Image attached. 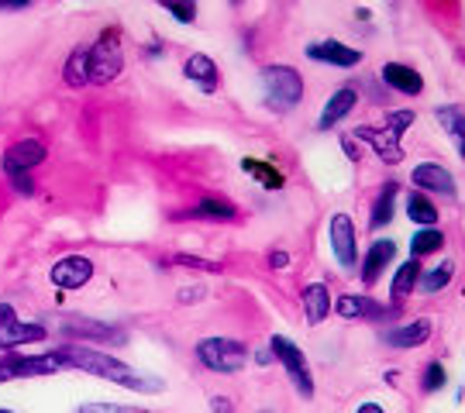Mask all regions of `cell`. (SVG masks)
Instances as JSON below:
<instances>
[{"label":"cell","mask_w":465,"mask_h":413,"mask_svg":"<svg viewBox=\"0 0 465 413\" xmlns=\"http://www.w3.org/2000/svg\"><path fill=\"white\" fill-rule=\"evenodd\" d=\"M55 355H59V362L69 365V369H84V372L97 376V379L117 382V386L134 389V393H159V389H163V379L142 376V372H134L132 365H124L121 359L107 355V351H97V348H86L73 341V345L59 348Z\"/></svg>","instance_id":"cell-1"},{"label":"cell","mask_w":465,"mask_h":413,"mask_svg":"<svg viewBox=\"0 0 465 413\" xmlns=\"http://www.w3.org/2000/svg\"><path fill=\"white\" fill-rule=\"evenodd\" d=\"M262 93H266L269 111L286 114L303 97V76L293 66H266L262 69Z\"/></svg>","instance_id":"cell-2"},{"label":"cell","mask_w":465,"mask_h":413,"mask_svg":"<svg viewBox=\"0 0 465 413\" xmlns=\"http://www.w3.org/2000/svg\"><path fill=\"white\" fill-rule=\"evenodd\" d=\"M197 359L211 372L234 376L238 369H245V362H249V348L242 345L238 338H203L197 345Z\"/></svg>","instance_id":"cell-3"},{"label":"cell","mask_w":465,"mask_h":413,"mask_svg":"<svg viewBox=\"0 0 465 413\" xmlns=\"http://www.w3.org/2000/svg\"><path fill=\"white\" fill-rule=\"evenodd\" d=\"M269 351L280 359V365L286 369L290 382L297 386L300 397L314 399V376H311V365H307V359H303V351H300L286 334H272V338H269Z\"/></svg>","instance_id":"cell-4"},{"label":"cell","mask_w":465,"mask_h":413,"mask_svg":"<svg viewBox=\"0 0 465 413\" xmlns=\"http://www.w3.org/2000/svg\"><path fill=\"white\" fill-rule=\"evenodd\" d=\"M59 369H66V365L59 362L55 351H45V355H0V382L55 376Z\"/></svg>","instance_id":"cell-5"},{"label":"cell","mask_w":465,"mask_h":413,"mask_svg":"<svg viewBox=\"0 0 465 413\" xmlns=\"http://www.w3.org/2000/svg\"><path fill=\"white\" fill-rule=\"evenodd\" d=\"M121 69H124V55H121V45H117V34L104 32L97 45L90 49V83L107 86L111 80L121 76Z\"/></svg>","instance_id":"cell-6"},{"label":"cell","mask_w":465,"mask_h":413,"mask_svg":"<svg viewBox=\"0 0 465 413\" xmlns=\"http://www.w3.org/2000/svg\"><path fill=\"white\" fill-rule=\"evenodd\" d=\"M42 338H45L42 324H25V320L15 317L11 303H0V351H11L17 345H32V341H42Z\"/></svg>","instance_id":"cell-7"},{"label":"cell","mask_w":465,"mask_h":413,"mask_svg":"<svg viewBox=\"0 0 465 413\" xmlns=\"http://www.w3.org/2000/svg\"><path fill=\"white\" fill-rule=\"evenodd\" d=\"M90 276H94V262L86 255H66V259H59L52 265L49 272L55 290H80V286L90 282Z\"/></svg>","instance_id":"cell-8"},{"label":"cell","mask_w":465,"mask_h":413,"mask_svg":"<svg viewBox=\"0 0 465 413\" xmlns=\"http://www.w3.org/2000/svg\"><path fill=\"white\" fill-rule=\"evenodd\" d=\"M63 334L73 338L76 345L80 341H124V330L121 328H111V324H100V320H90V317H66L63 320Z\"/></svg>","instance_id":"cell-9"},{"label":"cell","mask_w":465,"mask_h":413,"mask_svg":"<svg viewBox=\"0 0 465 413\" xmlns=\"http://www.w3.org/2000/svg\"><path fill=\"white\" fill-rule=\"evenodd\" d=\"M328 238H331L334 259L341 262L345 272H351L355 269V224H351V217L334 214L331 224H328Z\"/></svg>","instance_id":"cell-10"},{"label":"cell","mask_w":465,"mask_h":413,"mask_svg":"<svg viewBox=\"0 0 465 413\" xmlns=\"http://www.w3.org/2000/svg\"><path fill=\"white\" fill-rule=\"evenodd\" d=\"M38 162H45V145L38 138H21L4 152V172H32Z\"/></svg>","instance_id":"cell-11"},{"label":"cell","mask_w":465,"mask_h":413,"mask_svg":"<svg viewBox=\"0 0 465 413\" xmlns=\"http://www.w3.org/2000/svg\"><path fill=\"white\" fill-rule=\"evenodd\" d=\"M355 138H359V142H369L382 162L397 165L400 159H403V149H400V138H403V134H397L390 124H380V128H359Z\"/></svg>","instance_id":"cell-12"},{"label":"cell","mask_w":465,"mask_h":413,"mask_svg":"<svg viewBox=\"0 0 465 413\" xmlns=\"http://www.w3.org/2000/svg\"><path fill=\"white\" fill-rule=\"evenodd\" d=\"M411 180H414L417 190H428V193H441V197H455V180H451V172L445 169V165L420 162V165H414Z\"/></svg>","instance_id":"cell-13"},{"label":"cell","mask_w":465,"mask_h":413,"mask_svg":"<svg viewBox=\"0 0 465 413\" xmlns=\"http://www.w3.org/2000/svg\"><path fill=\"white\" fill-rule=\"evenodd\" d=\"M307 55L314 59V63H328V66H338V69H349V66H359L362 63V52L359 49H349V45H341V42H334V38H324V42H314Z\"/></svg>","instance_id":"cell-14"},{"label":"cell","mask_w":465,"mask_h":413,"mask_svg":"<svg viewBox=\"0 0 465 413\" xmlns=\"http://www.w3.org/2000/svg\"><path fill=\"white\" fill-rule=\"evenodd\" d=\"M334 310H338V317H345V320H382L386 317V307L382 303H376V300L369 297H338V303H334Z\"/></svg>","instance_id":"cell-15"},{"label":"cell","mask_w":465,"mask_h":413,"mask_svg":"<svg viewBox=\"0 0 465 413\" xmlns=\"http://www.w3.org/2000/svg\"><path fill=\"white\" fill-rule=\"evenodd\" d=\"M431 338V320L428 317H417L411 324H400V328L386 330V345L390 348H417Z\"/></svg>","instance_id":"cell-16"},{"label":"cell","mask_w":465,"mask_h":413,"mask_svg":"<svg viewBox=\"0 0 465 413\" xmlns=\"http://www.w3.org/2000/svg\"><path fill=\"white\" fill-rule=\"evenodd\" d=\"M393 255H397V245L386 238V241H372V248L366 251V262H362V282L366 286H376V280L382 276V269L386 262H393Z\"/></svg>","instance_id":"cell-17"},{"label":"cell","mask_w":465,"mask_h":413,"mask_svg":"<svg viewBox=\"0 0 465 413\" xmlns=\"http://www.w3.org/2000/svg\"><path fill=\"white\" fill-rule=\"evenodd\" d=\"M382 80H386V86H393V90L407 93V97H417V93L424 90L420 73L411 66H403V63H386V66H382Z\"/></svg>","instance_id":"cell-18"},{"label":"cell","mask_w":465,"mask_h":413,"mask_svg":"<svg viewBox=\"0 0 465 413\" xmlns=\"http://www.w3.org/2000/svg\"><path fill=\"white\" fill-rule=\"evenodd\" d=\"M303 314H307V324H311V328H317L324 317L331 314V293H328L324 282L303 286Z\"/></svg>","instance_id":"cell-19"},{"label":"cell","mask_w":465,"mask_h":413,"mask_svg":"<svg viewBox=\"0 0 465 413\" xmlns=\"http://www.w3.org/2000/svg\"><path fill=\"white\" fill-rule=\"evenodd\" d=\"M183 76L190 83H197L203 93H214L217 90V66H214V59L211 55H190L183 63Z\"/></svg>","instance_id":"cell-20"},{"label":"cell","mask_w":465,"mask_h":413,"mask_svg":"<svg viewBox=\"0 0 465 413\" xmlns=\"http://www.w3.org/2000/svg\"><path fill=\"white\" fill-rule=\"evenodd\" d=\"M355 103H359V93H355L351 86H341V90H338V93H334V97L324 103V111H321V121H317V128H324V132H328L331 124H338L341 117L351 114V107H355Z\"/></svg>","instance_id":"cell-21"},{"label":"cell","mask_w":465,"mask_h":413,"mask_svg":"<svg viewBox=\"0 0 465 413\" xmlns=\"http://www.w3.org/2000/svg\"><path fill=\"white\" fill-rule=\"evenodd\" d=\"M400 186L397 182H386L380 190V197H376V203H372V217H369V228H386L390 221H393V200H397Z\"/></svg>","instance_id":"cell-22"},{"label":"cell","mask_w":465,"mask_h":413,"mask_svg":"<svg viewBox=\"0 0 465 413\" xmlns=\"http://www.w3.org/2000/svg\"><path fill=\"white\" fill-rule=\"evenodd\" d=\"M434 117H438V124H441V128L455 138L459 155L465 159V111H462V107H438V111H434Z\"/></svg>","instance_id":"cell-23"},{"label":"cell","mask_w":465,"mask_h":413,"mask_svg":"<svg viewBox=\"0 0 465 413\" xmlns=\"http://www.w3.org/2000/svg\"><path fill=\"white\" fill-rule=\"evenodd\" d=\"M66 83L73 90H84L90 83V49H73V55L66 59Z\"/></svg>","instance_id":"cell-24"},{"label":"cell","mask_w":465,"mask_h":413,"mask_svg":"<svg viewBox=\"0 0 465 413\" xmlns=\"http://www.w3.org/2000/svg\"><path fill=\"white\" fill-rule=\"evenodd\" d=\"M407 217H411L414 224H420V228H434V224H438V207H434L424 193H411V197H407Z\"/></svg>","instance_id":"cell-25"},{"label":"cell","mask_w":465,"mask_h":413,"mask_svg":"<svg viewBox=\"0 0 465 413\" xmlns=\"http://www.w3.org/2000/svg\"><path fill=\"white\" fill-rule=\"evenodd\" d=\"M242 169H245L249 176H255L266 190H282V182H286V176H282L276 165L259 162V159H242Z\"/></svg>","instance_id":"cell-26"},{"label":"cell","mask_w":465,"mask_h":413,"mask_svg":"<svg viewBox=\"0 0 465 413\" xmlns=\"http://www.w3.org/2000/svg\"><path fill=\"white\" fill-rule=\"evenodd\" d=\"M441 245H445V234L438 231V228H424V231H417L414 241H411V259L434 255V251H441Z\"/></svg>","instance_id":"cell-27"},{"label":"cell","mask_w":465,"mask_h":413,"mask_svg":"<svg viewBox=\"0 0 465 413\" xmlns=\"http://www.w3.org/2000/svg\"><path fill=\"white\" fill-rule=\"evenodd\" d=\"M234 214L238 211H234L232 200H221V197H203L193 207V217H211V221H232Z\"/></svg>","instance_id":"cell-28"},{"label":"cell","mask_w":465,"mask_h":413,"mask_svg":"<svg viewBox=\"0 0 465 413\" xmlns=\"http://www.w3.org/2000/svg\"><path fill=\"white\" fill-rule=\"evenodd\" d=\"M417 282H420V262L411 259V262H403L397 269V276H393V293H397V297H407V293H414Z\"/></svg>","instance_id":"cell-29"},{"label":"cell","mask_w":465,"mask_h":413,"mask_svg":"<svg viewBox=\"0 0 465 413\" xmlns=\"http://www.w3.org/2000/svg\"><path fill=\"white\" fill-rule=\"evenodd\" d=\"M451 276H455V262L434 265L428 276H420V290H424V293H441L451 282Z\"/></svg>","instance_id":"cell-30"},{"label":"cell","mask_w":465,"mask_h":413,"mask_svg":"<svg viewBox=\"0 0 465 413\" xmlns=\"http://www.w3.org/2000/svg\"><path fill=\"white\" fill-rule=\"evenodd\" d=\"M445 379H449V376H445V365H441V362H431L428 369H424L420 389H424V393H438V389L445 386Z\"/></svg>","instance_id":"cell-31"},{"label":"cell","mask_w":465,"mask_h":413,"mask_svg":"<svg viewBox=\"0 0 465 413\" xmlns=\"http://www.w3.org/2000/svg\"><path fill=\"white\" fill-rule=\"evenodd\" d=\"M169 15L176 17L180 25H193V17H197V4H180V0H166L163 4Z\"/></svg>","instance_id":"cell-32"},{"label":"cell","mask_w":465,"mask_h":413,"mask_svg":"<svg viewBox=\"0 0 465 413\" xmlns=\"http://www.w3.org/2000/svg\"><path fill=\"white\" fill-rule=\"evenodd\" d=\"M76 413H152L142 407H117V403H84Z\"/></svg>","instance_id":"cell-33"},{"label":"cell","mask_w":465,"mask_h":413,"mask_svg":"<svg viewBox=\"0 0 465 413\" xmlns=\"http://www.w3.org/2000/svg\"><path fill=\"white\" fill-rule=\"evenodd\" d=\"M176 265H190V269H207V272H221L217 262H207V259H193V255H180Z\"/></svg>","instance_id":"cell-34"},{"label":"cell","mask_w":465,"mask_h":413,"mask_svg":"<svg viewBox=\"0 0 465 413\" xmlns=\"http://www.w3.org/2000/svg\"><path fill=\"white\" fill-rule=\"evenodd\" d=\"M11 186H15L17 193H28V197L35 193V182L28 172H11Z\"/></svg>","instance_id":"cell-35"},{"label":"cell","mask_w":465,"mask_h":413,"mask_svg":"<svg viewBox=\"0 0 465 413\" xmlns=\"http://www.w3.org/2000/svg\"><path fill=\"white\" fill-rule=\"evenodd\" d=\"M197 300H203V286H183L180 303H197Z\"/></svg>","instance_id":"cell-36"},{"label":"cell","mask_w":465,"mask_h":413,"mask_svg":"<svg viewBox=\"0 0 465 413\" xmlns=\"http://www.w3.org/2000/svg\"><path fill=\"white\" fill-rule=\"evenodd\" d=\"M211 413H234L232 399H228V397H211Z\"/></svg>","instance_id":"cell-37"},{"label":"cell","mask_w":465,"mask_h":413,"mask_svg":"<svg viewBox=\"0 0 465 413\" xmlns=\"http://www.w3.org/2000/svg\"><path fill=\"white\" fill-rule=\"evenodd\" d=\"M269 265H272V269H286V265H290V255H286V251H272V255H269Z\"/></svg>","instance_id":"cell-38"},{"label":"cell","mask_w":465,"mask_h":413,"mask_svg":"<svg viewBox=\"0 0 465 413\" xmlns=\"http://www.w3.org/2000/svg\"><path fill=\"white\" fill-rule=\"evenodd\" d=\"M28 0H0V11H25Z\"/></svg>","instance_id":"cell-39"},{"label":"cell","mask_w":465,"mask_h":413,"mask_svg":"<svg viewBox=\"0 0 465 413\" xmlns=\"http://www.w3.org/2000/svg\"><path fill=\"white\" fill-rule=\"evenodd\" d=\"M355 413H386V410H382L380 403H362V407H359Z\"/></svg>","instance_id":"cell-40"},{"label":"cell","mask_w":465,"mask_h":413,"mask_svg":"<svg viewBox=\"0 0 465 413\" xmlns=\"http://www.w3.org/2000/svg\"><path fill=\"white\" fill-rule=\"evenodd\" d=\"M341 145H345V152H349V159H351V162H355V159H359V152H355V145H351V138H345Z\"/></svg>","instance_id":"cell-41"},{"label":"cell","mask_w":465,"mask_h":413,"mask_svg":"<svg viewBox=\"0 0 465 413\" xmlns=\"http://www.w3.org/2000/svg\"><path fill=\"white\" fill-rule=\"evenodd\" d=\"M259 413H276V410H259Z\"/></svg>","instance_id":"cell-42"},{"label":"cell","mask_w":465,"mask_h":413,"mask_svg":"<svg viewBox=\"0 0 465 413\" xmlns=\"http://www.w3.org/2000/svg\"><path fill=\"white\" fill-rule=\"evenodd\" d=\"M0 413H15V410H0Z\"/></svg>","instance_id":"cell-43"}]
</instances>
